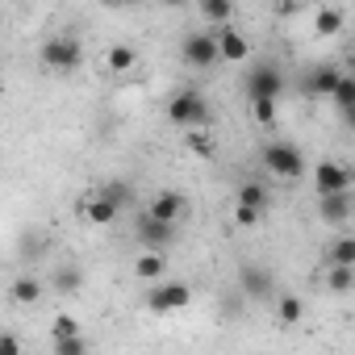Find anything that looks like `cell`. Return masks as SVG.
I'll return each instance as SVG.
<instances>
[{
  "instance_id": "obj_1",
  "label": "cell",
  "mask_w": 355,
  "mask_h": 355,
  "mask_svg": "<svg viewBox=\"0 0 355 355\" xmlns=\"http://www.w3.org/2000/svg\"><path fill=\"white\" fill-rule=\"evenodd\" d=\"M167 121L180 125V130H205L209 125V101L197 92V88H180L171 101H167Z\"/></svg>"
},
{
  "instance_id": "obj_2",
  "label": "cell",
  "mask_w": 355,
  "mask_h": 355,
  "mask_svg": "<svg viewBox=\"0 0 355 355\" xmlns=\"http://www.w3.org/2000/svg\"><path fill=\"white\" fill-rule=\"evenodd\" d=\"M280 92H284V67L276 59H263V63H255L247 71V101L251 105H263V101L276 105Z\"/></svg>"
},
{
  "instance_id": "obj_3",
  "label": "cell",
  "mask_w": 355,
  "mask_h": 355,
  "mask_svg": "<svg viewBox=\"0 0 355 355\" xmlns=\"http://www.w3.org/2000/svg\"><path fill=\"white\" fill-rule=\"evenodd\" d=\"M38 59H42V67H46V71L67 76V71H76V67L84 63V46H80V38H76V34H55V38H46V42H42Z\"/></svg>"
},
{
  "instance_id": "obj_4",
  "label": "cell",
  "mask_w": 355,
  "mask_h": 355,
  "mask_svg": "<svg viewBox=\"0 0 355 355\" xmlns=\"http://www.w3.org/2000/svg\"><path fill=\"white\" fill-rule=\"evenodd\" d=\"M259 163L268 167V175H276V180H297V175L309 167L301 146H293V142H268L259 150Z\"/></svg>"
},
{
  "instance_id": "obj_5",
  "label": "cell",
  "mask_w": 355,
  "mask_h": 355,
  "mask_svg": "<svg viewBox=\"0 0 355 355\" xmlns=\"http://www.w3.org/2000/svg\"><path fill=\"white\" fill-rule=\"evenodd\" d=\"M180 59H184L189 67H197V71L218 67V63H222L218 30H214V34H209V30H193V34H184V42H180Z\"/></svg>"
},
{
  "instance_id": "obj_6",
  "label": "cell",
  "mask_w": 355,
  "mask_h": 355,
  "mask_svg": "<svg viewBox=\"0 0 355 355\" xmlns=\"http://www.w3.org/2000/svg\"><path fill=\"white\" fill-rule=\"evenodd\" d=\"M142 301H146L150 313H180V309L193 301V288H189L184 280H159V284L146 288Z\"/></svg>"
},
{
  "instance_id": "obj_7",
  "label": "cell",
  "mask_w": 355,
  "mask_h": 355,
  "mask_svg": "<svg viewBox=\"0 0 355 355\" xmlns=\"http://www.w3.org/2000/svg\"><path fill=\"white\" fill-rule=\"evenodd\" d=\"M309 171H313L318 197H338V193L351 189V171H347V163H338V159H318Z\"/></svg>"
},
{
  "instance_id": "obj_8",
  "label": "cell",
  "mask_w": 355,
  "mask_h": 355,
  "mask_svg": "<svg viewBox=\"0 0 355 355\" xmlns=\"http://www.w3.org/2000/svg\"><path fill=\"white\" fill-rule=\"evenodd\" d=\"M134 243L142 247V251H167L171 243H175V226H167V222H155L146 209L134 218Z\"/></svg>"
},
{
  "instance_id": "obj_9",
  "label": "cell",
  "mask_w": 355,
  "mask_h": 355,
  "mask_svg": "<svg viewBox=\"0 0 355 355\" xmlns=\"http://www.w3.org/2000/svg\"><path fill=\"white\" fill-rule=\"evenodd\" d=\"M239 284H243V293H247L251 301H276V297H280L272 272L259 268V263H243V268H239Z\"/></svg>"
},
{
  "instance_id": "obj_10",
  "label": "cell",
  "mask_w": 355,
  "mask_h": 355,
  "mask_svg": "<svg viewBox=\"0 0 355 355\" xmlns=\"http://www.w3.org/2000/svg\"><path fill=\"white\" fill-rule=\"evenodd\" d=\"M184 209H189V201H184V193H175V189H159V193L146 201V214H150L155 222H167V226L180 222Z\"/></svg>"
},
{
  "instance_id": "obj_11",
  "label": "cell",
  "mask_w": 355,
  "mask_h": 355,
  "mask_svg": "<svg viewBox=\"0 0 355 355\" xmlns=\"http://www.w3.org/2000/svg\"><path fill=\"white\" fill-rule=\"evenodd\" d=\"M343 67H334V63H313L309 71H305V84H301V92L305 96H334V88L343 84Z\"/></svg>"
},
{
  "instance_id": "obj_12",
  "label": "cell",
  "mask_w": 355,
  "mask_h": 355,
  "mask_svg": "<svg viewBox=\"0 0 355 355\" xmlns=\"http://www.w3.org/2000/svg\"><path fill=\"white\" fill-rule=\"evenodd\" d=\"M117 214H121V209H117L101 189H92V193L80 201V218H84L88 226H113V222H117Z\"/></svg>"
},
{
  "instance_id": "obj_13",
  "label": "cell",
  "mask_w": 355,
  "mask_h": 355,
  "mask_svg": "<svg viewBox=\"0 0 355 355\" xmlns=\"http://www.w3.org/2000/svg\"><path fill=\"white\" fill-rule=\"evenodd\" d=\"M351 209H355L351 193H338V197H318V218H322V226H330V230H343V226L351 222Z\"/></svg>"
},
{
  "instance_id": "obj_14",
  "label": "cell",
  "mask_w": 355,
  "mask_h": 355,
  "mask_svg": "<svg viewBox=\"0 0 355 355\" xmlns=\"http://www.w3.org/2000/svg\"><path fill=\"white\" fill-rule=\"evenodd\" d=\"M218 51H222V63H247V59H251V42H247V34H239L234 26L218 30Z\"/></svg>"
},
{
  "instance_id": "obj_15",
  "label": "cell",
  "mask_w": 355,
  "mask_h": 355,
  "mask_svg": "<svg viewBox=\"0 0 355 355\" xmlns=\"http://www.w3.org/2000/svg\"><path fill=\"white\" fill-rule=\"evenodd\" d=\"M134 276L146 280V284L167 280V255H163V251H138V255H134Z\"/></svg>"
},
{
  "instance_id": "obj_16",
  "label": "cell",
  "mask_w": 355,
  "mask_h": 355,
  "mask_svg": "<svg viewBox=\"0 0 355 355\" xmlns=\"http://www.w3.org/2000/svg\"><path fill=\"white\" fill-rule=\"evenodd\" d=\"M234 205H243V209H255V214H268L272 197H268V189H263L259 180H243V184L234 189Z\"/></svg>"
},
{
  "instance_id": "obj_17",
  "label": "cell",
  "mask_w": 355,
  "mask_h": 355,
  "mask_svg": "<svg viewBox=\"0 0 355 355\" xmlns=\"http://www.w3.org/2000/svg\"><path fill=\"white\" fill-rule=\"evenodd\" d=\"M343 26H347V13H343L338 5H322V9H313V34L334 38V34H343Z\"/></svg>"
},
{
  "instance_id": "obj_18",
  "label": "cell",
  "mask_w": 355,
  "mask_h": 355,
  "mask_svg": "<svg viewBox=\"0 0 355 355\" xmlns=\"http://www.w3.org/2000/svg\"><path fill=\"white\" fill-rule=\"evenodd\" d=\"M42 293H46V284H42L34 272L17 276V280H13V288H9V297H13L17 305H38V301H42Z\"/></svg>"
},
{
  "instance_id": "obj_19",
  "label": "cell",
  "mask_w": 355,
  "mask_h": 355,
  "mask_svg": "<svg viewBox=\"0 0 355 355\" xmlns=\"http://www.w3.org/2000/svg\"><path fill=\"white\" fill-rule=\"evenodd\" d=\"M272 309H276V322H280V326H297V322L305 318V301L293 297V293H280V297L272 301Z\"/></svg>"
},
{
  "instance_id": "obj_20",
  "label": "cell",
  "mask_w": 355,
  "mask_h": 355,
  "mask_svg": "<svg viewBox=\"0 0 355 355\" xmlns=\"http://www.w3.org/2000/svg\"><path fill=\"white\" fill-rule=\"evenodd\" d=\"M326 263H330V268H355V239H351V234H338V239L326 247Z\"/></svg>"
},
{
  "instance_id": "obj_21",
  "label": "cell",
  "mask_w": 355,
  "mask_h": 355,
  "mask_svg": "<svg viewBox=\"0 0 355 355\" xmlns=\"http://www.w3.org/2000/svg\"><path fill=\"white\" fill-rule=\"evenodd\" d=\"M51 284H55V293H59V297H71V293H80V284H84V272H80L76 263H63V268H55Z\"/></svg>"
},
{
  "instance_id": "obj_22",
  "label": "cell",
  "mask_w": 355,
  "mask_h": 355,
  "mask_svg": "<svg viewBox=\"0 0 355 355\" xmlns=\"http://www.w3.org/2000/svg\"><path fill=\"white\" fill-rule=\"evenodd\" d=\"M105 67H109L113 76H125L130 67H138V55H134V46H125V42L109 46V55H105Z\"/></svg>"
},
{
  "instance_id": "obj_23",
  "label": "cell",
  "mask_w": 355,
  "mask_h": 355,
  "mask_svg": "<svg viewBox=\"0 0 355 355\" xmlns=\"http://www.w3.org/2000/svg\"><path fill=\"white\" fill-rule=\"evenodd\" d=\"M201 17L214 21L218 30H226V26H234V5H226V0H205V5H201Z\"/></svg>"
},
{
  "instance_id": "obj_24",
  "label": "cell",
  "mask_w": 355,
  "mask_h": 355,
  "mask_svg": "<svg viewBox=\"0 0 355 355\" xmlns=\"http://www.w3.org/2000/svg\"><path fill=\"white\" fill-rule=\"evenodd\" d=\"M101 193H105L117 209H130V205H134V184H125V180H105Z\"/></svg>"
},
{
  "instance_id": "obj_25",
  "label": "cell",
  "mask_w": 355,
  "mask_h": 355,
  "mask_svg": "<svg viewBox=\"0 0 355 355\" xmlns=\"http://www.w3.org/2000/svg\"><path fill=\"white\" fill-rule=\"evenodd\" d=\"M326 288L330 293H351L355 288V268H330L326 272Z\"/></svg>"
},
{
  "instance_id": "obj_26",
  "label": "cell",
  "mask_w": 355,
  "mask_h": 355,
  "mask_svg": "<svg viewBox=\"0 0 355 355\" xmlns=\"http://www.w3.org/2000/svg\"><path fill=\"white\" fill-rule=\"evenodd\" d=\"M330 101H334V109H338V113H351V109H355V76H343V84L334 88V96H330Z\"/></svg>"
},
{
  "instance_id": "obj_27",
  "label": "cell",
  "mask_w": 355,
  "mask_h": 355,
  "mask_svg": "<svg viewBox=\"0 0 355 355\" xmlns=\"http://www.w3.org/2000/svg\"><path fill=\"white\" fill-rule=\"evenodd\" d=\"M80 334V322L71 318V313H55V322H51V338L59 343V338H76Z\"/></svg>"
},
{
  "instance_id": "obj_28",
  "label": "cell",
  "mask_w": 355,
  "mask_h": 355,
  "mask_svg": "<svg viewBox=\"0 0 355 355\" xmlns=\"http://www.w3.org/2000/svg\"><path fill=\"white\" fill-rule=\"evenodd\" d=\"M189 150H193V155H205V159H209V155H214V138H209L205 130H193V134H189Z\"/></svg>"
},
{
  "instance_id": "obj_29",
  "label": "cell",
  "mask_w": 355,
  "mask_h": 355,
  "mask_svg": "<svg viewBox=\"0 0 355 355\" xmlns=\"http://www.w3.org/2000/svg\"><path fill=\"white\" fill-rule=\"evenodd\" d=\"M55 355H88L84 334H76V338H59V343H55Z\"/></svg>"
},
{
  "instance_id": "obj_30",
  "label": "cell",
  "mask_w": 355,
  "mask_h": 355,
  "mask_svg": "<svg viewBox=\"0 0 355 355\" xmlns=\"http://www.w3.org/2000/svg\"><path fill=\"white\" fill-rule=\"evenodd\" d=\"M251 113H255L259 125H272V121H276V105H268V101H263V105H251Z\"/></svg>"
},
{
  "instance_id": "obj_31",
  "label": "cell",
  "mask_w": 355,
  "mask_h": 355,
  "mask_svg": "<svg viewBox=\"0 0 355 355\" xmlns=\"http://www.w3.org/2000/svg\"><path fill=\"white\" fill-rule=\"evenodd\" d=\"M259 218H263V214H255V209H243V205H234V222H239V226H255Z\"/></svg>"
},
{
  "instance_id": "obj_32",
  "label": "cell",
  "mask_w": 355,
  "mask_h": 355,
  "mask_svg": "<svg viewBox=\"0 0 355 355\" xmlns=\"http://www.w3.org/2000/svg\"><path fill=\"white\" fill-rule=\"evenodd\" d=\"M0 355H21V343H17V334H0Z\"/></svg>"
},
{
  "instance_id": "obj_33",
  "label": "cell",
  "mask_w": 355,
  "mask_h": 355,
  "mask_svg": "<svg viewBox=\"0 0 355 355\" xmlns=\"http://www.w3.org/2000/svg\"><path fill=\"white\" fill-rule=\"evenodd\" d=\"M343 121H347V125L355 130V109H351V113H343Z\"/></svg>"
}]
</instances>
